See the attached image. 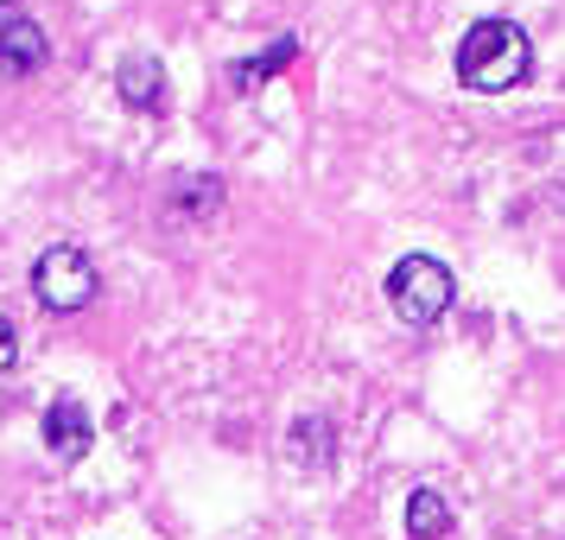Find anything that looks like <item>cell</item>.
Wrapping results in <instances>:
<instances>
[{
  "label": "cell",
  "mask_w": 565,
  "mask_h": 540,
  "mask_svg": "<svg viewBox=\"0 0 565 540\" xmlns=\"http://www.w3.org/2000/svg\"><path fill=\"white\" fill-rule=\"evenodd\" d=\"M451 299H458V280H451V267L433 261V255H407L387 274V306H394V318L413 325V331L438 325V318L451 311Z\"/></svg>",
  "instance_id": "7a4b0ae2"
},
{
  "label": "cell",
  "mask_w": 565,
  "mask_h": 540,
  "mask_svg": "<svg viewBox=\"0 0 565 540\" xmlns=\"http://www.w3.org/2000/svg\"><path fill=\"white\" fill-rule=\"evenodd\" d=\"M20 362V331H13V318H0V375Z\"/></svg>",
  "instance_id": "8fae6325"
},
{
  "label": "cell",
  "mask_w": 565,
  "mask_h": 540,
  "mask_svg": "<svg viewBox=\"0 0 565 540\" xmlns=\"http://www.w3.org/2000/svg\"><path fill=\"white\" fill-rule=\"evenodd\" d=\"M0 13H13V0H0Z\"/></svg>",
  "instance_id": "7c38bea8"
},
{
  "label": "cell",
  "mask_w": 565,
  "mask_h": 540,
  "mask_svg": "<svg viewBox=\"0 0 565 540\" xmlns=\"http://www.w3.org/2000/svg\"><path fill=\"white\" fill-rule=\"evenodd\" d=\"M45 57H52L45 27H32V20L0 27V77H32V71H45Z\"/></svg>",
  "instance_id": "277c9868"
},
{
  "label": "cell",
  "mask_w": 565,
  "mask_h": 540,
  "mask_svg": "<svg viewBox=\"0 0 565 540\" xmlns=\"http://www.w3.org/2000/svg\"><path fill=\"white\" fill-rule=\"evenodd\" d=\"M45 445H52L57 458H83L96 433H89V413H83L77 394H57L52 407H45Z\"/></svg>",
  "instance_id": "5b68a950"
},
{
  "label": "cell",
  "mask_w": 565,
  "mask_h": 540,
  "mask_svg": "<svg viewBox=\"0 0 565 540\" xmlns=\"http://www.w3.org/2000/svg\"><path fill=\"white\" fill-rule=\"evenodd\" d=\"M115 89L128 108H166V64L153 52H128L115 71Z\"/></svg>",
  "instance_id": "8992f818"
},
{
  "label": "cell",
  "mask_w": 565,
  "mask_h": 540,
  "mask_svg": "<svg viewBox=\"0 0 565 540\" xmlns=\"http://www.w3.org/2000/svg\"><path fill=\"white\" fill-rule=\"evenodd\" d=\"M292 57H299V39H292V32H280L267 52H255V57H242V64H230V83L242 89V96H248V89H260V83L274 77V71H286Z\"/></svg>",
  "instance_id": "52a82bcc"
},
{
  "label": "cell",
  "mask_w": 565,
  "mask_h": 540,
  "mask_svg": "<svg viewBox=\"0 0 565 540\" xmlns=\"http://www.w3.org/2000/svg\"><path fill=\"white\" fill-rule=\"evenodd\" d=\"M216 198H223V179L204 172V179H179V198H172V204L179 210H216Z\"/></svg>",
  "instance_id": "30bf717a"
},
{
  "label": "cell",
  "mask_w": 565,
  "mask_h": 540,
  "mask_svg": "<svg viewBox=\"0 0 565 540\" xmlns=\"http://www.w3.org/2000/svg\"><path fill=\"white\" fill-rule=\"evenodd\" d=\"M286 445H292V458L324 464V458H331V420H299V426L286 433Z\"/></svg>",
  "instance_id": "9c48e42d"
},
{
  "label": "cell",
  "mask_w": 565,
  "mask_h": 540,
  "mask_svg": "<svg viewBox=\"0 0 565 540\" xmlns=\"http://www.w3.org/2000/svg\"><path fill=\"white\" fill-rule=\"evenodd\" d=\"M407 534L413 540L451 534V502H445L438 489H413V496H407Z\"/></svg>",
  "instance_id": "ba28073f"
},
{
  "label": "cell",
  "mask_w": 565,
  "mask_h": 540,
  "mask_svg": "<svg viewBox=\"0 0 565 540\" xmlns=\"http://www.w3.org/2000/svg\"><path fill=\"white\" fill-rule=\"evenodd\" d=\"M534 71V45L514 20H477V27L458 39V83L477 89V96H502V89H521Z\"/></svg>",
  "instance_id": "6da1fadb"
},
{
  "label": "cell",
  "mask_w": 565,
  "mask_h": 540,
  "mask_svg": "<svg viewBox=\"0 0 565 540\" xmlns=\"http://www.w3.org/2000/svg\"><path fill=\"white\" fill-rule=\"evenodd\" d=\"M32 299L45 311H83L96 299V261L83 255L77 242H57L32 261Z\"/></svg>",
  "instance_id": "3957f363"
}]
</instances>
